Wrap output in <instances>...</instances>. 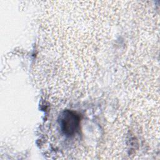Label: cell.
I'll return each mask as SVG.
<instances>
[{"mask_svg": "<svg viewBox=\"0 0 160 160\" xmlns=\"http://www.w3.org/2000/svg\"><path fill=\"white\" fill-rule=\"evenodd\" d=\"M79 116L74 112L66 110L60 118V126L62 131L68 136H73L79 127Z\"/></svg>", "mask_w": 160, "mask_h": 160, "instance_id": "1", "label": "cell"}]
</instances>
